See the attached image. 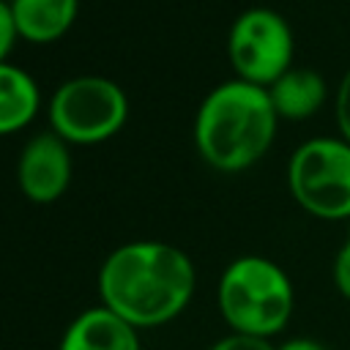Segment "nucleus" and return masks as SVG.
Here are the masks:
<instances>
[{
	"mask_svg": "<svg viewBox=\"0 0 350 350\" xmlns=\"http://www.w3.org/2000/svg\"><path fill=\"white\" fill-rule=\"evenodd\" d=\"M197 271L191 257L164 241H131L109 252L98 271L101 306L129 325L156 328L175 320L191 301Z\"/></svg>",
	"mask_w": 350,
	"mask_h": 350,
	"instance_id": "nucleus-1",
	"label": "nucleus"
},
{
	"mask_svg": "<svg viewBox=\"0 0 350 350\" xmlns=\"http://www.w3.org/2000/svg\"><path fill=\"white\" fill-rule=\"evenodd\" d=\"M279 115L265 88L238 77L216 85L194 115V145L219 172L254 167L273 145Z\"/></svg>",
	"mask_w": 350,
	"mask_h": 350,
	"instance_id": "nucleus-2",
	"label": "nucleus"
},
{
	"mask_svg": "<svg viewBox=\"0 0 350 350\" xmlns=\"http://www.w3.org/2000/svg\"><path fill=\"white\" fill-rule=\"evenodd\" d=\"M216 301L230 331L273 339L293 317L295 287L279 262L262 254H241L221 271Z\"/></svg>",
	"mask_w": 350,
	"mask_h": 350,
	"instance_id": "nucleus-3",
	"label": "nucleus"
},
{
	"mask_svg": "<svg viewBox=\"0 0 350 350\" xmlns=\"http://www.w3.org/2000/svg\"><path fill=\"white\" fill-rule=\"evenodd\" d=\"M287 189L314 219H350V142L339 134L304 139L287 161Z\"/></svg>",
	"mask_w": 350,
	"mask_h": 350,
	"instance_id": "nucleus-4",
	"label": "nucleus"
},
{
	"mask_svg": "<svg viewBox=\"0 0 350 350\" xmlns=\"http://www.w3.org/2000/svg\"><path fill=\"white\" fill-rule=\"evenodd\" d=\"M52 131L68 145H98L115 137L129 118L123 88L98 74L66 79L46 107Z\"/></svg>",
	"mask_w": 350,
	"mask_h": 350,
	"instance_id": "nucleus-5",
	"label": "nucleus"
},
{
	"mask_svg": "<svg viewBox=\"0 0 350 350\" xmlns=\"http://www.w3.org/2000/svg\"><path fill=\"white\" fill-rule=\"evenodd\" d=\"M293 55L295 36L279 11L254 5L232 19L227 33V57L238 79L268 88L293 68Z\"/></svg>",
	"mask_w": 350,
	"mask_h": 350,
	"instance_id": "nucleus-6",
	"label": "nucleus"
},
{
	"mask_svg": "<svg viewBox=\"0 0 350 350\" xmlns=\"http://www.w3.org/2000/svg\"><path fill=\"white\" fill-rule=\"evenodd\" d=\"M16 183L30 202H55L71 183V153L68 142L55 131L30 137L16 161Z\"/></svg>",
	"mask_w": 350,
	"mask_h": 350,
	"instance_id": "nucleus-7",
	"label": "nucleus"
},
{
	"mask_svg": "<svg viewBox=\"0 0 350 350\" xmlns=\"http://www.w3.org/2000/svg\"><path fill=\"white\" fill-rule=\"evenodd\" d=\"M57 350H139V336L134 325L98 304L66 325Z\"/></svg>",
	"mask_w": 350,
	"mask_h": 350,
	"instance_id": "nucleus-8",
	"label": "nucleus"
},
{
	"mask_svg": "<svg viewBox=\"0 0 350 350\" xmlns=\"http://www.w3.org/2000/svg\"><path fill=\"white\" fill-rule=\"evenodd\" d=\"M279 120H309L323 109L328 98V85L320 71L309 66L287 68L273 85L265 88Z\"/></svg>",
	"mask_w": 350,
	"mask_h": 350,
	"instance_id": "nucleus-9",
	"label": "nucleus"
},
{
	"mask_svg": "<svg viewBox=\"0 0 350 350\" xmlns=\"http://www.w3.org/2000/svg\"><path fill=\"white\" fill-rule=\"evenodd\" d=\"M16 36L30 44H52L63 38L77 14L79 0H8Z\"/></svg>",
	"mask_w": 350,
	"mask_h": 350,
	"instance_id": "nucleus-10",
	"label": "nucleus"
},
{
	"mask_svg": "<svg viewBox=\"0 0 350 350\" xmlns=\"http://www.w3.org/2000/svg\"><path fill=\"white\" fill-rule=\"evenodd\" d=\"M38 107L41 93L36 79L25 68L0 60V137L25 129L38 115Z\"/></svg>",
	"mask_w": 350,
	"mask_h": 350,
	"instance_id": "nucleus-11",
	"label": "nucleus"
},
{
	"mask_svg": "<svg viewBox=\"0 0 350 350\" xmlns=\"http://www.w3.org/2000/svg\"><path fill=\"white\" fill-rule=\"evenodd\" d=\"M331 279H334L336 293H339L345 301H350V232H347V238L342 241V246H339V252H336V257H334Z\"/></svg>",
	"mask_w": 350,
	"mask_h": 350,
	"instance_id": "nucleus-12",
	"label": "nucleus"
},
{
	"mask_svg": "<svg viewBox=\"0 0 350 350\" xmlns=\"http://www.w3.org/2000/svg\"><path fill=\"white\" fill-rule=\"evenodd\" d=\"M334 115H336L339 137H345L350 142V68L339 79V88H336V96H334Z\"/></svg>",
	"mask_w": 350,
	"mask_h": 350,
	"instance_id": "nucleus-13",
	"label": "nucleus"
},
{
	"mask_svg": "<svg viewBox=\"0 0 350 350\" xmlns=\"http://www.w3.org/2000/svg\"><path fill=\"white\" fill-rule=\"evenodd\" d=\"M208 350H276V345L271 339H260V336H246V334L230 331L227 336L216 339Z\"/></svg>",
	"mask_w": 350,
	"mask_h": 350,
	"instance_id": "nucleus-14",
	"label": "nucleus"
},
{
	"mask_svg": "<svg viewBox=\"0 0 350 350\" xmlns=\"http://www.w3.org/2000/svg\"><path fill=\"white\" fill-rule=\"evenodd\" d=\"M16 38L19 36H16V25H14V16H11V3L0 0V60L8 57Z\"/></svg>",
	"mask_w": 350,
	"mask_h": 350,
	"instance_id": "nucleus-15",
	"label": "nucleus"
},
{
	"mask_svg": "<svg viewBox=\"0 0 350 350\" xmlns=\"http://www.w3.org/2000/svg\"><path fill=\"white\" fill-rule=\"evenodd\" d=\"M276 350H328V347L312 336H293V339H284L282 345H276Z\"/></svg>",
	"mask_w": 350,
	"mask_h": 350,
	"instance_id": "nucleus-16",
	"label": "nucleus"
}]
</instances>
